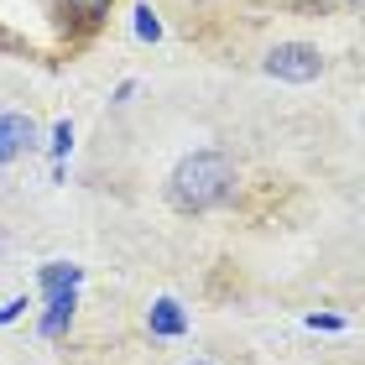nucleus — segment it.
Wrapping results in <instances>:
<instances>
[{
	"label": "nucleus",
	"instance_id": "f257e3e1",
	"mask_svg": "<svg viewBox=\"0 0 365 365\" xmlns=\"http://www.w3.org/2000/svg\"><path fill=\"white\" fill-rule=\"evenodd\" d=\"M168 193H173L178 209H193V214L214 209V204H225V198L235 193V162L225 152H193V157H182L173 168Z\"/></svg>",
	"mask_w": 365,
	"mask_h": 365
},
{
	"label": "nucleus",
	"instance_id": "f03ea898",
	"mask_svg": "<svg viewBox=\"0 0 365 365\" xmlns=\"http://www.w3.org/2000/svg\"><path fill=\"white\" fill-rule=\"evenodd\" d=\"M261 68L272 78H282V84H313V78L324 73V58H319V47H308V42H277Z\"/></svg>",
	"mask_w": 365,
	"mask_h": 365
},
{
	"label": "nucleus",
	"instance_id": "7ed1b4c3",
	"mask_svg": "<svg viewBox=\"0 0 365 365\" xmlns=\"http://www.w3.org/2000/svg\"><path fill=\"white\" fill-rule=\"evenodd\" d=\"M31 146H37V125H31V115L0 110V168H11L16 157H26Z\"/></svg>",
	"mask_w": 365,
	"mask_h": 365
},
{
	"label": "nucleus",
	"instance_id": "20e7f679",
	"mask_svg": "<svg viewBox=\"0 0 365 365\" xmlns=\"http://www.w3.org/2000/svg\"><path fill=\"white\" fill-rule=\"evenodd\" d=\"M146 324H152V334H162V339H178V334H188V313H182L173 297H157L152 303V313H146Z\"/></svg>",
	"mask_w": 365,
	"mask_h": 365
},
{
	"label": "nucleus",
	"instance_id": "39448f33",
	"mask_svg": "<svg viewBox=\"0 0 365 365\" xmlns=\"http://www.w3.org/2000/svg\"><path fill=\"white\" fill-rule=\"evenodd\" d=\"M73 308H78V292H63V297H47V313H42V339H58L63 329L73 324Z\"/></svg>",
	"mask_w": 365,
	"mask_h": 365
},
{
	"label": "nucleus",
	"instance_id": "423d86ee",
	"mask_svg": "<svg viewBox=\"0 0 365 365\" xmlns=\"http://www.w3.org/2000/svg\"><path fill=\"white\" fill-rule=\"evenodd\" d=\"M78 267H68V261H47L42 267V297H63V292H78Z\"/></svg>",
	"mask_w": 365,
	"mask_h": 365
},
{
	"label": "nucleus",
	"instance_id": "0eeeda50",
	"mask_svg": "<svg viewBox=\"0 0 365 365\" xmlns=\"http://www.w3.org/2000/svg\"><path fill=\"white\" fill-rule=\"evenodd\" d=\"M136 37L141 42H157L162 37V21L152 16V6H136Z\"/></svg>",
	"mask_w": 365,
	"mask_h": 365
},
{
	"label": "nucleus",
	"instance_id": "6e6552de",
	"mask_svg": "<svg viewBox=\"0 0 365 365\" xmlns=\"http://www.w3.org/2000/svg\"><path fill=\"white\" fill-rule=\"evenodd\" d=\"M68 11H73V16H84V21H99V16L110 11V0H68Z\"/></svg>",
	"mask_w": 365,
	"mask_h": 365
},
{
	"label": "nucleus",
	"instance_id": "1a4fd4ad",
	"mask_svg": "<svg viewBox=\"0 0 365 365\" xmlns=\"http://www.w3.org/2000/svg\"><path fill=\"white\" fill-rule=\"evenodd\" d=\"M68 146H73V125L58 120V125H53V157H68Z\"/></svg>",
	"mask_w": 365,
	"mask_h": 365
},
{
	"label": "nucleus",
	"instance_id": "9d476101",
	"mask_svg": "<svg viewBox=\"0 0 365 365\" xmlns=\"http://www.w3.org/2000/svg\"><path fill=\"white\" fill-rule=\"evenodd\" d=\"M21 308H26V297H16V303H6V308H0V324H11L16 313H21Z\"/></svg>",
	"mask_w": 365,
	"mask_h": 365
},
{
	"label": "nucleus",
	"instance_id": "9b49d317",
	"mask_svg": "<svg viewBox=\"0 0 365 365\" xmlns=\"http://www.w3.org/2000/svg\"><path fill=\"white\" fill-rule=\"evenodd\" d=\"M193 365H209V360H193Z\"/></svg>",
	"mask_w": 365,
	"mask_h": 365
}]
</instances>
